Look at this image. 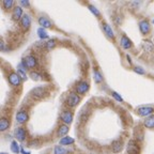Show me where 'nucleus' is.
<instances>
[{"mask_svg":"<svg viewBox=\"0 0 154 154\" xmlns=\"http://www.w3.org/2000/svg\"><path fill=\"white\" fill-rule=\"evenodd\" d=\"M30 94H31V96L33 97V99L41 100L47 95L48 91L46 90V88H44V87H36V88H34V89L31 90Z\"/></svg>","mask_w":154,"mask_h":154,"instance_id":"f257e3e1","label":"nucleus"},{"mask_svg":"<svg viewBox=\"0 0 154 154\" xmlns=\"http://www.w3.org/2000/svg\"><path fill=\"white\" fill-rule=\"evenodd\" d=\"M140 148L136 140H130L126 147V153L128 154H139Z\"/></svg>","mask_w":154,"mask_h":154,"instance_id":"f03ea898","label":"nucleus"},{"mask_svg":"<svg viewBox=\"0 0 154 154\" xmlns=\"http://www.w3.org/2000/svg\"><path fill=\"white\" fill-rule=\"evenodd\" d=\"M79 102H80L79 95H78L77 93H75V92H71V93L67 95L66 104L69 107H75Z\"/></svg>","mask_w":154,"mask_h":154,"instance_id":"7ed1b4c3","label":"nucleus"},{"mask_svg":"<svg viewBox=\"0 0 154 154\" xmlns=\"http://www.w3.org/2000/svg\"><path fill=\"white\" fill-rule=\"evenodd\" d=\"M23 62L26 64V66L28 67V69H33V67H35L36 65H38V61H36L35 57H33L32 55L27 56L24 60H23Z\"/></svg>","mask_w":154,"mask_h":154,"instance_id":"20e7f679","label":"nucleus"},{"mask_svg":"<svg viewBox=\"0 0 154 154\" xmlns=\"http://www.w3.org/2000/svg\"><path fill=\"white\" fill-rule=\"evenodd\" d=\"M9 82L12 86L17 87L22 84V78L18 75V73H11L9 75Z\"/></svg>","mask_w":154,"mask_h":154,"instance_id":"39448f33","label":"nucleus"},{"mask_svg":"<svg viewBox=\"0 0 154 154\" xmlns=\"http://www.w3.org/2000/svg\"><path fill=\"white\" fill-rule=\"evenodd\" d=\"M88 90H89V84L87 82H85V80H82V82H78V84L76 85L77 94H85Z\"/></svg>","mask_w":154,"mask_h":154,"instance_id":"423d86ee","label":"nucleus"},{"mask_svg":"<svg viewBox=\"0 0 154 154\" xmlns=\"http://www.w3.org/2000/svg\"><path fill=\"white\" fill-rule=\"evenodd\" d=\"M154 111L153 107H150V106H144V107H140L137 109V112L141 117H147V116H151L152 112Z\"/></svg>","mask_w":154,"mask_h":154,"instance_id":"0eeeda50","label":"nucleus"},{"mask_svg":"<svg viewBox=\"0 0 154 154\" xmlns=\"http://www.w3.org/2000/svg\"><path fill=\"white\" fill-rule=\"evenodd\" d=\"M15 138H16L18 141H24L27 137V133H26V130L23 128H18L15 130Z\"/></svg>","mask_w":154,"mask_h":154,"instance_id":"6e6552de","label":"nucleus"},{"mask_svg":"<svg viewBox=\"0 0 154 154\" xmlns=\"http://www.w3.org/2000/svg\"><path fill=\"white\" fill-rule=\"evenodd\" d=\"M61 120L65 123V124H71L73 121V113L70 110H64L61 113Z\"/></svg>","mask_w":154,"mask_h":154,"instance_id":"1a4fd4ad","label":"nucleus"},{"mask_svg":"<svg viewBox=\"0 0 154 154\" xmlns=\"http://www.w3.org/2000/svg\"><path fill=\"white\" fill-rule=\"evenodd\" d=\"M139 29H140V32L142 34H148L150 32V23L148 22L147 19H144V20H141L139 23Z\"/></svg>","mask_w":154,"mask_h":154,"instance_id":"9d476101","label":"nucleus"},{"mask_svg":"<svg viewBox=\"0 0 154 154\" xmlns=\"http://www.w3.org/2000/svg\"><path fill=\"white\" fill-rule=\"evenodd\" d=\"M28 119H29L28 113H27L25 110H20V111H18V112L16 113V121L18 123H20V124L27 122V121H28Z\"/></svg>","mask_w":154,"mask_h":154,"instance_id":"9b49d317","label":"nucleus"},{"mask_svg":"<svg viewBox=\"0 0 154 154\" xmlns=\"http://www.w3.org/2000/svg\"><path fill=\"white\" fill-rule=\"evenodd\" d=\"M120 45H121V47L124 48V49H130V48L133 46V43H132V41H131L130 38H128V36L123 35L122 38H121Z\"/></svg>","mask_w":154,"mask_h":154,"instance_id":"f8f14e48","label":"nucleus"},{"mask_svg":"<svg viewBox=\"0 0 154 154\" xmlns=\"http://www.w3.org/2000/svg\"><path fill=\"white\" fill-rule=\"evenodd\" d=\"M123 149V142L121 140H115V141L111 143V150H112L113 153H119Z\"/></svg>","mask_w":154,"mask_h":154,"instance_id":"ddd939ff","label":"nucleus"},{"mask_svg":"<svg viewBox=\"0 0 154 154\" xmlns=\"http://www.w3.org/2000/svg\"><path fill=\"white\" fill-rule=\"evenodd\" d=\"M13 19L14 20H18V19H22L23 17V9L20 7H15L13 10Z\"/></svg>","mask_w":154,"mask_h":154,"instance_id":"4468645a","label":"nucleus"},{"mask_svg":"<svg viewBox=\"0 0 154 154\" xmlns=\"http://www.w3.org/2000/svg\"><path fill=\"white\" fill-rule=\"evenodd\" d=\"M38 24L41 25L42 28H51V20H49L47 17H44V16L38 17Z\"/></svg>","mask_w":154,"mask_h":154,"instance_id":"2eb2a0df","label":"nucleus"},{"mask_svg":"<svg viewBox=\"0 0 154 154\" xmlns=\"http://www.w3.org/2000/svg\"><path fill=\"white\" fill-rule=\"evenodd\" d=\"M30 25H31V19H30V16L27 14H24L22 17V26L23 28L25 29V30H27V29H29V27H30Z\"/></svg>","mask_w":154,"mask_h":154,"instance_id":"dca6fc26","label":"nucleus"},{"mask_svg":"<svg viewBox=\"0 0 154 154\" xmlns=\"http://www.w3.org/2000/svg\"><path fill=\"white\" fill-rule=\"evenodd\" d=\"M69 133V126L66 124H62L60 125L59 128H58V136H60V137H65V135Z\"/></svg>","mask_w":154,"mask_h":154,"instance_id":"f3484780","label":"nucleus"},{"mask_svg":"<svg viewBox=\"0 0 154 154\" xmlns=\"http://www.w3.org/2000/svg\"><path fill=\"white\" fill-rule=\"evenodd\" d=\"M103 30H104V32H105V34L108 38H113V31H112V29H111V27L109 26L108 24H106V23H103Z\"/></svg>","mask_w":154,"mask_h":154,"instance_id":"a211bd4d","label":"nucleus"},{"mask_svg":"<svg viewBox=\"0 0 154 154\" xmlns=\"http://www.w3.org/2000/svg\"><path fill=\"white\" fill-rule=\"evenodd\" d=\"M143 125L147 128H154V115L149 116L143 122Z\"/></svg>","mask_w":154,"mask_h":154,"instance_id":"6ab92c4d","label":"nucleus"},{"mask_svg":"<svg viewBox=\"0 0 154 154\" xmlns=\"http://www.w3.org/2000/svg\"><path fill=\"white\" fill-rule=\"evenodd\" d=\"M10 128V122L8 119L1 118L0 119V132H5Z\"/></svg>","mask_w":154,"mask_h":154,"instance_id":"aec40b11","label":"nucleus"},{"mask_svg":"<svg viewBox=\"0 0 154 154\" xmlns=\"http://www.w3.org/2000/svg\"><path fill=\"white\" fill-rule=\"evenodd\" d=\"M74 143V139L70 136H65V137H62L60 139V144L61 146H69V144Z\"/></svg>","mask_w":154,"mask_h":154,"instance_id":"412c9836","label":"nucleus"},{"mask_svg":"<svg viewBox=\"0 0 154 154\" xmlns=\"http://www.w3.org/2000/svg\"><path fill=\"white\" fill-rule=\"evenodd\" d=\"M93 77H94V80H95V82H103V76H102V74H101V72L100 71H97V70H94V72H93Z\"/></svg>","mask_w":154,"mask_h":154,"instance_id":"4be33fe9","label":"nucleus"},{"mask_svg":"<svg viewBox=\"0 0 154 154\" xmlns=\"http://www.w3.org/2000/svg\"><path fill=\"white\" fill-rule=\"evenodd\" d=\"M54 152H55V154H69V151H67L66 149H64L63 147H61V146L55 147Z\"/></svg>","mask_w":154,"mask_h":154,"instance_id":"5701e85b","label":"nucleus"},{"mask_svg":"<svg viewBox=\"0 0 154 154\" xmlns=\"http://www.w3.org/2000/svg\"><path fill=\"white\" fill-rule=\"evenodd\" d=\"M11 150H12L13 153L18 154L22 149H20V148L18 147V143H17L16 141H12V143H11Z\"/></svg>","mask_w":154,"mask_h":154,"instance_id":"b1692460","label":"nucleus"},{"mask_svg":"<svg viewBox=\"0 0 154 154\" xmlns=\"http://www.w3.org/2000/svg\"><path fill=\"white\" fill-rule=\"evenodd\" d=\"M30 78H32L33 80H35V82H38V80H41L42 79V75L40 74V73L38 72H31L30 73Z\"/></svg>","mask_w":154,"mask_h":154,"instance_id":"393cba45","label":"nucleus"},{"mask_svg":"<svg viewBox=\"0 0 154 154\" xmlns=\"http://www.w3.org/2000/svg\"><path fill=\"white\" fill-rule=\"evenodd\" d=\"M13 5H14V1L13 0H5L3 1V7H5V10H10Z\"/></svg>","mask_w":154,"mask_h":154,"instance_id":"a878e982","label":"nucleus"},{"mask_svg":"<svg viewBox=\"0 0 154 154\" xmlns=\"http://www.w3.org/2000/svg\"><path fill=\"white\" fill-rule=\"evenodd\" d=\"M38 36L41 38H48V34H47V32L44 30V28H38Z\"/></svg>","mask_w":154,"mask_h":154,"instance_id":"bb28decb","label":"nucleus"},{"mask_svg":"<svg viewBox=\"0 0 154 154\" xmlns=\"http://www.w3.org/2000/svg\"><path fill=\"white\" fill-rule=\"evenodd\" d=\"M45 46L47 49H53L56 46V40H49V41L45 44Z\"/></svg>","mask_w":154,"mask_h":154,"instance_id":"cd10ccee","label":"nucleus"},{"mask_svg":"<svg viewBox=\"0 0 154 154\" xmlns=\"http://www.w3.org/2000/svg\"><path fill=\"white\" fill-rule=\"evenodd\" d=\"M89 9H90V11H91L92 13H93L95 16H100V12H99V10L96 9L95 7H93V5H89Z\"/></svg>","mask_w":154,"mask_h":154,"instance_id":"c85d7f7f","label":"nucleus"},{"mask_svg":"<svg viewBox=\"0 0 154 154\" xmlns=\"http://www.w3.org/2000/svg\"><path fill=\"white\" fill-rule=\"evenodd\" d=\"M134 72L138 73V74H140V75H144V74H146L144 70L142 69V67H140V66H134Z\"/></svg>","mask_w":154,"mask_h":154,"instance_id":"c756f323","label":"nucleus"},{"mask_svg":"<svg viewBox=\"0 0 154 154\" xmlns=\"http://www.w3.org/2000/svg\"><path fill=\"white\" fill-rule=\"evenodd\" d=\"M112 96L115 97L116 100H117V101H119V102H122V101H123L122 97L120 96V94L117 93V92H112Z\"/></svg>","mask_w":154,"mask_h":154,"instance_id":"7c9ffc66","label":"nucleus"},{"mask_svg":"<svg viewBox=\"0 0 154 154\" xmlns=\"http://www.w3.org/2000/svg\"><path fill=\"white\" fill-rule=\"evenodd\" d=\"M18 75L20 76V78H22V79H24V80L27 79V76H26V74H25V72H24V71H22V70H19V69H18Z\"/></svg>","mask_w":154,"mask_h":154,"instance_id":"2f4dec72","label":"nucleus"},{"mask_svg":"<svg viewBox=\"0 0 154 154\" xmlns=\"http://www.w3.org/2000/svg\"><path fill=\"white\" fill-rule=\"evenodd\" d=\"M20 5H24V7H29V2L27 0H22V1H20Z\"/></svg>","mask_w":154,"mask_h":154,"instance_id":"473e14b6","label":"nucleus"},{"mask_svg":"<svg viewBox=\"0 0 154 154\" xmlns=\"http://www.w3.org/2000/svg\"><path fill=\"white\" fill-rule=\"evenodd\" d=\"M3 49H5V43H3L1 40H0V51H3Z\"/></svg>","mask_w":154,"mask_h":154,"instance_id":"72a5a7b5","label":"nucleus"},{"mask_svg":"<svg viewBox=\"0 0 154 154\" xmlns=\"http://www.w3.org/2000/svg\"><path fill=\"white\" fill-rule=\"evenodd\" d=\"M0 154H8V153H0Z\"/></svg>","mask_w":154,"mask_h":154,"instance_id":"f704fd0d","label":"nucleus"},{"mask_svg":"<svg viewBox=\"0 0 154 154\" xmlns=\"http://www.w3.org/2000/svg\"><path fill=\"white\" fill-rule=\"evenodd\" d=\"M153 24H154V20H153Z\"/></svg>","mask_w":154,"mask_h":154,"instance_id":"c9c22d12","label":"nucleus"}]
</instances>
